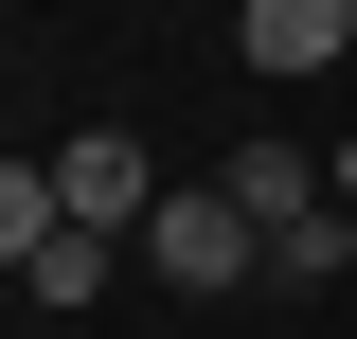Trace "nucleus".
I'll return each mask as SVG.
<instances>
[{
  "mask_svg": "<svg viewBox=\"0 0 357 339\" xmlns=\"http://www.w3.org/2000/svg\"><path fill=\"white\" fill-rule=\"evenodd\" d=\"M232 214H250V232L321 214V143H232Z\"/></svg>",
  "mask_w": 357,
  "mask_h": 339,
  "instance_id": "20e7f679",
  "label": "nucleus"
},
{
  "mask_svg": "<svg viewBox=\"0 0 357 339\" xmlns=\"http://www.w3.org/2000/svg\"><path fill=\"white\" fill-rule=\"evenodd\" d=\"M232 36H250V72H340L357 0H232Z\"/></svg>",
  "mask_w": 357,
  "mask_h": 339,
  "instance_id": "7ed1b4c3",
  "label": "nucleus"
},
{
  "mask_svg": "<svg viewBox=\"0 0 357 339\" xmlns=\"http://www.w3.org/2000/svg\"><path fill=\"white\" fill-rule=\"evenodd\" d=\"M54 214H72V232H107V250H126L143 214H161V161H143L126 126H72V143H54Z\"/></svg>",
  "mask_w": 357,
  "mask_h": 339,
  "instance_id": "f03ea898",
  "label": "nucleus"
},
{
  "mask_svg": "<svg viewBox=\"0 0 357 339\" xmlns=\"http://www.w3.org/2000/svg\"><path fill=\"white\" fill-rule=\"evenodd\" d=\"M321 197H340V214H357V126H340V143H321Z\"/></svg>",
  "mask_w": 357,
  "mask_h": 339,
  "instance_id": "0eeeda50",
  "label": "nucleus"
},
{
  "mask_svg": "<svg viewBox=\"0 0 357 339\" xmlns=\"http://www.w3.org/2000/svg\"><path fill=\"white\" fill-rule=\"evenodd\" d=\"M143 268H161V286H250V268H268V232L232 214V179H197V197H161V214H143Z\"/></svg>",
  "mask_w": 357,
  "mask_h": 339,
  "instance_id": "f257e3e1",
  "label": "nucleus"
},
{
  "mask_svg": "<svg viewBox=\"0 0 357 339\" xmlns=\"http://www.w3.org/2000/svg\"><path fill=\"white\" fill-rule=\"evenodd\" d=\"M18 303H107V232H54V250L18 268Z\"/></svg>",
  "mask_w": 357,
  "mask_h": 339,
  "instance_id": "423d86ee",
  "label": "nucleus"
},
{
  "mask_svg": "<svg viewBox=\"0 0 357 339\" xmlns=\"http://www.w3.org/2000/svg\"><path fill=\"white\" fill-rule=\"evenodd\" d=\"M72 214H54V161H0V268H36Z\"/></svg>",
  "mask_w": 357,
  "mask_h": 339,
  "instance_id": "39448f33",
  "label": "nucleus"
}]
</instances>
